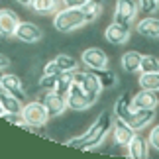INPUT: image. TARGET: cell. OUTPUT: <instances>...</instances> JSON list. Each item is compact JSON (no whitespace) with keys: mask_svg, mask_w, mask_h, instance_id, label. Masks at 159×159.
Returning a JSON list of instances; mask_svg holds the SVG:
<instances>
[{"mask_svg":"<svg viewBox=\"0 0 159 159\" xmlns=\"http://www.w3.org/2000/svg\"><path fill=\"white\" fill-rule=\"evenodd\" d=\"M112 126H114L112 114H110V112H102L98 118L90 124V128L83 134V136L67 139V145H69V148H75V149H83V151L94 149L96 145H100L106 139L108 134L112 132Z\"/></svg>","mask_w":159,"mask_h":159,"instance_id":"1","label":"cell"},{"mask_svg":"<svg viewBox=\"0 0 159 159\" xmlns=\"http://www.w3.org/2000/svg\"><path fill=\"white\" fill-rule=\"evenodd\" d=\"M53 26L57 32H75V30L87 26L83 8H61L53 14Z\"/></svg>","mask_w":159,"mask_h":159,"instance_id":"2","label":"cell"},{"mask_svg":"<svg viewBox=\"0 0 159 159\" xmlns=\"http://www.w3.org/2000/svg\"><path fill=\"white\" fill-rule=\"evenodd\" d=\"M22 116H24V122H26L24 128H41L49 122V114H47V110H45L41 100L24 102Z\"/></svg>","mask_w":159,"mask_h":159,"instance_id":"3","label":"cell"},{"mask_svg":"<svg viewBox=\"0 0 159 159\" xmlns=\"http://www.w3.org/2000/svg\"><path fill=\"white\" fill-rule=\"evenodd\" d=\"M67 106L71 110H77V112H81V110H87L94 104L96 100H98V94H93L89 93V90H84L83 87H79V84L73 81L71 84V90L67 93Z\"/></svg>","mask_w":159,"mask_h":159,"instance_id":"4","label":"cell"},{"mask_svg":"<svg viewBox=\"0 0 159 159\" xmlns=\"http://www.w3.org/2000/svg\"><path fill=\"white\" fill-rule=\"evenodd\" d=\"M139 14V6L138 0H116L114 6V22L124 24V26H130L136 22V18Z\"/></svg>","mask_w":159,"mask_h":159,"instance_id":"5","label":"cell"},{"mask_svg":"<svg viewBox=\"0 0 159 159\" xmlns=\"http://www.w3.org/2000/svg\"><path fill=\"white\" fill-rule=\"evenodd\" d=\"M81 63L90 71H98L108 67V55L100 47H87L81 53Z\"/></svg>","mask_w":159,"mask_h":159,"instance_id":"6","label":"cell"},{"mask_svg":"<svg viewBox=\"0 0 159 159\" xmlns=\"http://www.w3.org/2000/svg\"><path fill=\"white\" fill-rule=\"evenodd\" d=\"M39 100L43 102L47 114H49V120L51 118H59V116L65 114V110L69 108V106H67V100L61 94H57L55 90H45V93L41 94Z\"/></svg>","mask_w":159,"mask_h":159,"instance_id":"7","label":"cell"},{"mask_svg":"<svg viewBox=\"0 0 159 159\" xmlns=\"http://www.w3.org/2000/svg\"><path fill=\"white\" fill-rule=\"evenodd\" d=\"M155 120V110H148V108H132V112L126 116V124H130L136 132L145 130L149 124H153Z\"/></svg>","mask_w":159,"mask_h":159,"instance_id":"8","label":"cell"},{"mask_svg":"<svg viewBox=\"0 0 159 159\" xmlns=\"http://www.w3.org/2000/svg\"><path fill=\"white\" fill-rule=\"evenodd\" d=\"M73 81H75L79 87H83L84 90H89V93H93V94H100L102 93V84L98 81V77H96V73L94 71H75L73 73Z\"/></svg>","mask_w":159,"mask_h":159,"instance_id":"9","label":"cell"},{"mask_svg":"<svg viewBox=\"0 0 159 159\" xmlns=\"http://www.w3.org/2000/svg\"><path fill=\"white\" fill-rule=\"evenodd\" d=\"M14 38L18 41H22V43H38V41H41V38H43V32H41V28L34 22H20Z\"/></svg>","mask_w":159,"mask_h":159,"instance_id":"10","label":"cell"},{"mask_svg":"<svg viewBox=\"0 0 159 159\" xmlns=\"http://www.w3.org/2000/svg\"><path fill=\"white\" fill-rule=\"evenodd\" d=\"M18 26H20V18H18L14 10L0 8V38H4V39L14 38Z\"/></svg>","mask_w":159,"mask_h":159,"instance_id":"11","label":"cell"},{"mask_svg":"<svg viewBox=\"0 0 159 159\" xmlns=\"http://www.w3.org/2000/svg\"><path fill=\"white\" fill-rule=\"evenodd\" d=\"M130 35H132L130 26H124V24H118V22L108 24L106 30H104V38H106L108 43H112V45H124V43H128Z\"/></svg>","mask_w":159,"mask_h":159,"instance_id":"12","label":"cell"},{"mask_svg":"<svg viewBox=\"0 0 159 159\" xmlns=\"http://www.w3.org/2000/svg\"><path fill=\"white\" fill-rule=\"evenodd\" d=\"M136 130L130 126V124H126L124 120H118L116 118L114 120V126H112V139H114V143L118 145V148H128V143L134 139V136H136Z\"/></svg>","mask_w":159,"mask_h":159,"instance_id":"13","label":"cell"},{"mask_svg":"<svg viewBox=\"0 0 159 159\" xmlns=\"http://www.w3.org/2000/svg\"><path fill=\"white\" fill-rule=\"evenodd\" d=\"M0 87L6 89L8 93H12L14 96H18L20 100L26 98V90H24V84L20 81V77L14 75V73H0Z\"/></svg>","mask_w":159,"mask_h":159,"instance_id":"14","label":"cell"},{"mask_svg":"<svg viewBox=\"0 0 159 159\" xmlns=\"http://www.w3.org/2000/svg\"><path fill=\"white\" fill-rule=\"evenodd\" d=\"M132 106L134 108H148V110H155L159 106V96L153 90H145L142 89L139 93L132 96Z\"/></svg>","mask_w":159,"mask_h":159,"instance_id":"15","label":"cell"},{"mask_svg":"<svg viewBox=\"0 0 159 159\" xmlns=\"http://www.w3.org/2000/svg\"><path fill=\"white\" fill-rule=\"evenodd\" d=\"M136 32L148 39H159V18L145 16L136 24Z\"/></svg>","mask_w":159,"mask_h":159,"instance_id":"16","label":"cell"},{"mask_svg":"<svg viewBox=\"0 0 159 159\" xmlns=\"http://www.w3.org/2000/svg\"><path fill=\"white\" fill-rule=\"evenodd\" d=\"M128 157H132V159H145L149 153V142H148V138H142L139 134H136L134 136V139L130 143H128Z\"/></svg>","mask_w":159,"mask_h":159,"instance_id":"17","label":"cell"},{"mask_svg":"<svg viewBox=\"0 0 159 159\" xmlns=\"http://www.w3.org/2000/svg\"><path fill=\"white\" fill-rule=\"evenodd\" d=\"M0 104H2L4 112H22L24 108V100H20L18 96H14L12 93H8L6 89L0 87ZM2 112V114H4Z\"/></svg>","mask_w":159,"mask_h":159,"instance_id":"18","label":"cell"},{"mask_svg":"<svg viewBox=\"0 0 159 159\" xmlns=\"http://www.w3.org/2000/svg\"><path fill=\"white\" fill-rule=\"evenodd\" d=\"M142 57H143V55L139 51H134V49L126 51L124 55H122V61H120L122 69H124L126 73H138L139 65H142Z\"/></svg>","mask_w":159,"mask_h":159,"instance_id":"19","label":"cell"},{"mask_svg":"<svg viewBox=\"0 0 159 159\" xmlns=\"http://www.w3.org/2000/svg\"><path fill=\"white\" fill-rule=\"evenodd\" d=\"M132 98H128L126 94H122L118 96V100L114 102V108H112V114H114V118H118V120H126V116L132 112Z\"/></svg>","mask_w":159,"mask_h":159,"instance_id":"20","label":"cell"},{"mask_svg":"<svg viewBox=\"0 0 159 159\" xmlns=\"http://www.w3.org/2000/svg\"><path fill=\"white\" fill-rule=\"evenodd\" d=\"M34 12L45 16V14H55L61 8V0H34L32 2Z\"/></svg>","mask_w":159,"mask_h":159,"instance_id":"21","label":"cell"},{"mask_svg":"<svg viewBox=\"0 0 159 159\" xmlns=\"http://www.w3.org/2000/svg\"><path fill=\"white\" fill-rule=\"evenodd\" d=\"M139 87L145 90H153V93H159V71L155 73H142L138 79Z\"/></svg>","mask_w":159,"mask_h":159,"instance_id":"22","label":"cell"},{"mask_svg":"<svg viewBox=\"0 0 159 159\" xmlns=\"http://www.w3.org/2000/svg\"><path fill=\"white\" fill-rule=\"evenodd\" d=\"M83 14H84V20H87V24L96 22V20L100 18V14H102V2L89 0V2L83 6Z\"/></svg>","mask_w":159,"mask_h":159,"instance_id":"23","label":"cell"},{"mask_svg":"<svg viewBox=\"0 0 159 159\" xmlns=\"http://www.w3.org/2000/svg\"><path fill=\"white\" fill-rule=\"evenodd\" d=\"M55 61V65L59 67V71L61 73H75L79 69V61H75V57H71V55H65V53H61L57 55V57L53 59Z\"/></svg>","mask_w":159,"mask_h":159,"instance_id":"24","label":"cell"},{"mask_svg":"<svg viewBox=\"0 0 159 159\" xmlns=\"http://www.w3.org/2000/svg\"><path fill=\"white\" fill-rule=\"evenodd\" d=\"M71 84H73V73H59V79H57V84H55V93L61 94L63 98H67V93L71 90Z\"/></svg>","mask_w":159,"mask_h":159,"instance_id":"25","label":"cell"},{"mask_svg":"<svg viewBox=\"0 0 159 159\" xmlns=\"http://www.w3.org/2000/svg\"><path fill=\"white\" fill-rule=\"evenodd\" d=\"M159 71V57L155 55H143L142 65H139V73H155Z\"/></svg>","mask_w":159,"mask_h":159,"instance_id":"26","label":"cell"},{"mask_svg":"<svg viewBox=\"0 0 159 159\" xmlns=\"http://www.w3.org/2000/svg\"><path fill=\"white\" fill-rule=\"evenodd\" d=\"M94 73H96V77H98L102 89H112L114 84H116V75H114L112 71H108V67H106V69H98V71H94Z\"/></svg>","mask_w":159,"mask_h":159,"instance_id":"27","label":"cell"},{"mask_svg":"<svg viewBox=\"0 0 159 159\" xmlns=\"http://www.w3.org/2000/svg\"><path fill=\"white\" fill-rule=\"evenodd\" d=\"M59 75H49V73H41L39 77V89L41 90H53L55 84H57Z\"/></svg>","mask_w":159,"mask_h":159,"instance_id":"28","label":"cell"},{"mask_svg":"<svg viewBox=\"0 0 159 159\" xmlns=\"http://www.w3.org/2000/svg\"><path fill=\"white\" fill-rule=\"evenodd\" d=\"M138 6L142 14H155L159 10V0H138Z\"/></svg>","mask_w":159,"mask_h":159,"instance_id":"29","label":"cell"},{"mask_svg":"<svg viewBox=\"0 0 159 159\" xmlns=\"http://www.w3.org/2000/svg\"><path fill=\"white\" fill-rule=\"evenodd\" d=\"M2 120H6V122H10V124H14V126H26V122H24V116H22V112H4L2 116H0Z\"/></svg>","mask_w":159,"mask_h":159,"instance_id":"30","label":"cell"},{"mask_svg":"<svg viewBox=\"0 0 159 159\" xmlns=\"http://www.w3.org/2000/svg\"><path fill=\"white\" fill-rule=\"evenodd\" d=\"M148 142H149V148L159 153V124H155V126L149 130V134H148Z\"/></svg>","mask_w":159,"mask_h":159,"instance_id":"31","label":"cell"},{"mask_svg":"<svg viewBox=\"0 0 159 159\" xmlns=\"http://www.w3.org/2000/svg\"><path fill=\"white\" fill-rule=\"evenodd\" d=\"M89 0H61V6L63 8H83Z\"/></svg>","mask_w":159,"mask_h":159,"instance_id":"32","label":"cell"},{"mask_svg":"<svg viewBox=\"0 0 159 159\" xmlns=\"http://www.w3.org/2000/svg\"><path fill=\"white\" fill-rule=\"evenodd\" d=\"M43 73H49V75H59V67L55 65V61H47L45 67H43Z\"/></svg>","mask_w":159,"mask_h":159,"instance_id":"33","label":"cell"},{"mask_svg":"<svg viewBox=\"0 0 159 159\" xmlns=\"http://www.w3.org/2000/svg\"><path fill=\"white\" fill-rule=\"evenodd\" d=\"M10 67V59L6 57V55L0 53V71H4V69H8Z\"/></svg>","mask_w":159,"mask_h":159,"instance_id":"34","label":"cell"},{"mask_svg":"<svg viewBox=\"0 0 159 159\" xmlns=\"http://www.w3.org/2000/svg\"><path fill=\"white\" fill-rule=\"evenodd\" d=\"M18 4H22V6H26V8H32V2L34 0H16Z\"/></svg>","mask_w":159,"mask_h":159,"instance_id":"35","label":"cell"},{"mask_svg":"<svg viewBox=\"0 0 159 159\" xmlns=\"http://www.w3.org/2000/svg\"><path fill=\"white\" fill-rule=\"evenodd\" d=\"M2 112H4V110H2V104H0V116H2Z\"/></svg>","mask_w":159,"mask_h":159,"instance_id":"36","label":"cell"}]
</instances>
